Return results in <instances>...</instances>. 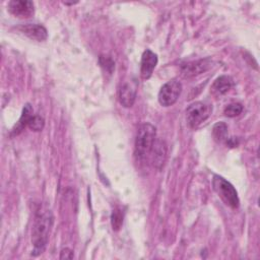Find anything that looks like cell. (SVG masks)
I'll use <instances>...</instances> for the list:
<instances>
[{"label":"cell","mask_w":260,"mask_h":260,"mask_svg":"<svg viewBox=\"0 0 260 260\" xmlns=\"http://www.w3.org/2000/svg\"><path fill=\"white\" fill-rule=\"evenodd\" d=\"M156 139V129L150 123H143L138 127L135 139V156L139 160H144L150 154Z\"/></svg>","instance_id":"obj_2"},{"label":"cell","mask_w":260,"mask_h":260,"mask_svg":"<svg viewBox=\"0 0 260 260\" xmlns=\"http://www.w3.org/2000/svg\"><path fill=\"white\" fill-rule=\"evenodd\" d=\"M211 66V62L209 59H204V60H198L195 62L188 63L183 66L182 68V73L184 77H193L198 74H201L202 72H205L208 70Z\"/></svg>","instance_id":"obj_11"},{"label":"cell","mask_w":260,"mask_h":260,"mask_svg":"<svg viewBox=\"0 0 260 260\" xmlns=\"http://www.w3.org/2000/svg\"><path fill=\"white\" fill-rule=\"evenodd\" d=\"M53 214L49 209H42L36 214L31 231L32 256H38L45 251L53 226Z\"/></svg>","instance_id":"obj_1"},{"label":"cell","mask_w":260,"mask_h":260,"mask_svg":"<svg viewBox=\"0 0 260 260\" xmlns=\"http://www.w3.org/2000/svg\"><path fill=\"white\" fill-rule=\"evenodd\" d=\"M157 64V56L150 50H145L141 57L140 74L143 79H148Z\"/></svg>","instance_id":"obj_8"},{"label":"cell","mask_w":260,"mask_h":260,"mask_svg":"<svg viewBox=\"0 0 260 260\" xmlns=\"http://www.w3.org/2000/svg\"><path fill=\"white\" fill-rule=\"evenodd\" d=\"M212 186L218 197L226 206L233 209L239 207L240 200L238 197V193L229 181L218 175H214L212 180Z\"/></svg>","instance_id":"obj_3"},{"label":"cell","mask_w":260,"mask_h":260,"mask_svg":"<svg viewBox=\"0 0 260 260\" xmlns=\"http://www.w3.org/2000/svg\"><path fill=\"white\" fill-rule=\"evenodd\" d=\"M212 106L204 102H194L186 110V121L191 128H197L211 114Z\"/></svg>","instance_id":"obj_4"},{"label":"cell","mask_w":260,"mask_h":260,"mask_svg":"<svg viewBox=\"0 0 260 260\" xmlns=\"http://www.w3.org/2000/svg\"><path fill=\"white\" fill-rule=\"evenodd\" d=\"M18 29L28 37L30 40H35L38 42H43L48 38V31L45 26L38 23H26L22 24L18 27Z\"/></svg>","instance_id":"obj_9"},{"label":"cell","mask_w":260,"mask_h":260,"mask_svg":"<svg viewBox=\"0 0 260 260\" xmlns=\"http://www.w3.org/2000/svg\"><path fill=\"white\" fill-rule=\"evenodd\" d=\"M234 85V80L231 76L221 75L217 77L211 85V92L214 95H222L226 93Z\"/></svg>","instance_id":"obj_12"},{"label":"cell","mask_w":260,"mask_h":260,"mask_svg":"<svg viewBox=\"0 0 260 260\" xmlns=\"http://www.w3.org/2000/svg\"><path fill=\"white\" fill-rule=\"evenodd\" d=\"M149 157L151 158V162L155 168L160 169L164 166L167 157V145L162 140L157 138L155 139Z\"/></svg>","instance_id":"obj_10"},{"label":"cell","mask_w":260,"mask_h":260,"mask_svg":"<svg viewBox=\"0 0 260 260\" xmlns=\"http://www.w3.org/2000/svg\"><path fill=\"white\" fill-rule=\"evenodd\" d=\"M32 107L30 106V104H25L23 109H22V113H21V116L18 120V122L15 124V126L12 128V131H11V134L12 135H17L19 134L22 129L27 126L28 124V121L29 119L32 117Z\"/></svg>","instance_id":"obj_13"},{"label":"cell","mask_w":260,"mask_h":260,"mask_svg":"<svg viewBox=\"0 0 260 260\" xmlns=\"http://www.w3.org/2000/svg\"><path fill=\"white\" fill-rule=\"evenodd\" d=\"M7 9L19 18H29L35 13V5L29 0H11L7 4Z\"/></svg>","instance_id":"obj_6"},{"label":"cell","mask_w":260,"mask_h":260,"mask_svg":"<svg viewBox=\"0 0 260 260\" xmlns=\"http://www.w3.org/2000/svg\"><path fill=\"white\" fill-rule=\"evenodd\" d=\"M137 93L136 82H125L119 88V101L125 108L133 106Z\"/></svg>","instance_id":"obj_7"},{"label":"cell","mask_w":260,"mask_h":260,"mask_svg":"<svg viewBox=\"0 0 260 260\" xmlns=\"http://www.w3.org/2000/svg\"><path fill=\"white\" fill-rule=\"evenodd\" d=\"M111 223L114 231H118L121 229L123 223V213L119 208L113 210L111 215Z\"/></svg>","instance_id":"obj_17"},{"label":"cell","mask_w":260,"mask_h":260,"mask_svg":"<svg viewBox=\"0 0 260 260\" xmlns=\"http://www.w3.org/2000/svg\"><path fill=\"white\" fill-rule=\"evenodd\" d=\"M99 61H100L101 66L104 68V70H105L106 72H108L109 74H111V73L113 72V70H114V68H115V63H114V61L112 60L111 57L102 55V56L100 57Z\"/></svg>","instance_id":"obj_18"},{"label":"cell","mask_w":260,"mask_h":260,"mask_svg":"<svg viewBox=\"0 0 260 260\" xmlns=\"http://www.w3.org/2000/svg\"><path fill=\"white\" fill-rule=\"evenodd\" d=\"M242 112H243V106H242V104H240V103H233V104H230V105H228V106L224 108V110H223V114H224L226 117H230V118L237 117V116H239Z\"/></svg>","instance_id":"obj_15"},{"label":"cell","mask_w":260,"mask_h":260,"mask_svg":"<svg viewBox=\"0 0 260 260\" xmlns=\"http://www.w3.org/2000/svg\"><path fill=\"white\" fill-rule=\"evenodd\" d=\"M74 257V253L71 249L69 248H64L61 250L60 252V259H73Z\"/></svg>","instance_id":"obj_19"},{"label":"cell","mask_w":260,"mask_h":260,"mask_svg":"<svg viewBox=\"0 0 260 260\" xmlns=\"http://www.w3.org/2000/svg\"><path fill=\"white\" fill-rule=\"evenodd\" d=\"M182 91V84L176 79L166 82L158 91V103L162 107L173 106L179 99Z\"/></svg>","instance_id":"obj_5"},{"label":"cell","mask_w":260,"mask_h":260,"mask_svg":"<svg viewBox=\"0 0 260 260\" xmlns=\"http://www.w3.org/2000/svg\"><path fill=\"white\" fill-rule=\"evenodd\" d=\"M212 136L213 138L218 141H225L228 140V126L223 122H218L216 123L213 128H212Z\"/></svg>","instance_id":"obj_14"},{"label":"cell","mask_w":260,"mask_h":260,"mask_svg":"<svg viewBox=\"0 0 260 260\" xmlns=\"http://www.w3.org/2000/svg\"><path fill=\"white\" fill-rule=\"evenodd\" d=\"M27 126L32 131H37V132L41 131V130H43V128L45 126V120L43 117H41L39 115H34L29 119Z\"/></svg>","instance_id":"obj_16"}]
</instances>
